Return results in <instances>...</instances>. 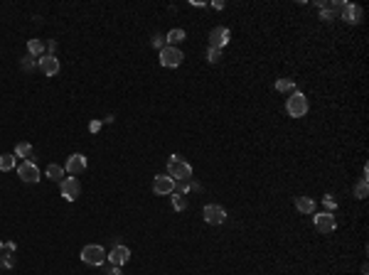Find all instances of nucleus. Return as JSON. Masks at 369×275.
Returning <instances> with one entry per match:
<instances>
[{
  "mask_svg": "<svg viewBox=\"0 0 369 275\" xmlns=\"http://www.w3.org/2000/svg\"><path fill=\"white\" fill-rule=\"evenodd\" d=\"M168 177H172L175 182H182V179H192V165L180 160L177 155H170L168 160Z\"/></svg>",
  "mask_w": 369,
  "mask_h": 275,
  "instance_id": "1",
  "label": "nucleus"
},
{
  "mask_svg": "<svg viewBox=\"0 0 369 275\" xmlns=\"http://www.w3.org/2000/svg\"><path fill=\"white\" fill-rule=\"evenodd\" d=\"M285 111H288L290 118H303L308 113V98L301 91H293L285 101Z\"/></svg>",
  "mask_w": 369,
  "mask_h": 275,
  "instance_id": "2",
  "label": "nucleus"
},
{
  "mask_svg": "<svg viewBox=\"0 0 369 275\" xmlns=\"http://www.w3.org/2000/svg\"><path fill=\"white\" fill-rule=\"evenodd\" d=\"M106 258H108V253H106V248L99 246V243H89V246L82 248V260H84L86 265H103Z\"/></svg>",
  "mask_w": 369,
  "mask_h": 275,
  "instance_id": "3",
  "label": "nucleus"
},
{
  "mask_svg": "<svg viewBox=\"0 0 369 275\" xmlns=\"http://www.w3.org/2000/svg\"><path fill=\"white\" fill-rule=\"evenodd\" d=\"M202 216H204V221H207L209 226H221V224L227 221V209L219 207V204H207V207L202 209Z\"/></svg>",
  "mask_w": 369,
  "mask_h": 275,
  "instance_id": "4",
  "label": "nucleus"
},
{
  "mask_svg": "<svg viewBox=\"0 0 369 275\" xmlns=\"http://www.w3.org/2000/svg\"><path fill=\"white\" fill-rule=\"evenodd\" d=\"M59 189H62V196L67 202H74V199H79V194H82V184L77 177H64L59 182Z\"/></svg>",
  "mask_w": 369,
  "mask_h": 275,
  "instance_id": "5",
  "label": "nucleus"
},
{
  "mask_svg": "<svg viewBox=\"0 0 369 275\" xmlns=\"http://www.w3.org/2000/svg\"><path fill=\"white\" fill-rule=\"evenodd\" d=\"M182 59H184V54L177 49V47H163L160 49V64L165 66V69H175V66H180L182 64Z\"/></svg>",
  "mask_w": 369,
  "mask_h": 275,
  "instance_id": "6",
  "label": "nucleus"
},
{
  "mask_svg": "<svg viewBox=\"0 0 369 275\" xmlns=\"http://www.w3.org/2000/svg\"><path fill=\"white\" fill-rule=\"evenodd\" d=\"M313 224H315V231L320 233H332L337 228V221H335V214H330V211H320L313 216Z\"/></svg>",
  "mask_w": 369,
  "mask_h": 275,
  "instance_id": "7",
  "label": "nucleus"
},
{
  "mask_svg": "<svg viewBox=\"0 0 369 275\" xmlns=\"http://www.w3.org/2000/svg\"><path fill=\"white\" fill-rule=\"evenodd\" d=\"M17 177H20L25 184H34V182H40V167H37L32 160H25V162H20V167H17Z\"/></svg>",
  "mask_w": 369,
  "mask_h": 275,
  "instance_id": "8",
  "label": "nucleus"
},
{
  "mask_svg": "<svg viewBox=\"0 0 369 275\" xmlns=\"http://www.w3.org/2000/svg\"><path fill=\"white\" fill-rule=\"evenodd\" d=\"M229 39H232V32L227 30V27H214L212 32H209V47L212 49H224L227 45H229Z\"/></svg>",
  "mask_w": 369,
  "mask_h": 275,
  "instance_id": "9",
  "label": "nucleus"
},
{
  "mask_svg": "<svg viewBox=\"0 0 369 275\" xmlns=\"http://www.w3.org/2000/svg\"><path fill=\"white\" fill-rule=\"evenodd\" d=\"M86 157L82 155V152H74V155H69L67 157V165H64V172H69L71 177H77V175H82L84 170H86Z\"/></svg>",
  "mask_w": 369,
  "mask_h": 275,
  "instance_id": "10",
  "label": "nucleus"
},
{
  "mask_svg": "<svg viewBox=\"0 0 369 275\" xmlns=\"http://www.w3.org/2000/svg\"><path fill=\"white\" fill-rule=\"evenodd\" d=\"M37 66H40V71H42L45 76H57V74H59V59H57L54 54L40 57V59H37Z\"/></svg>",
  "mask_w": 369,
  "mask_h": 275,
  "instance_id": "11",
  "label": "nucleus"
},
{
  "mask_svg": "<svg viewBox=\"0 0 369 275\" xmlns=\"http://www.w3.org/2000/svg\"><path fill=\"white\" fill-rule=\"evenodd\" d=\"M111 265H116V268H121V265H126L128 260H131V248L128 246H114V251L108 253V258H106Z\"/></svg>",
  "mask_w": 369,
  "mask_h": 275,
  "instance_id": "12",
  "label": "nucleus"
},
{
  "mask_svg": "<svg viewBox=\"0 0 369 275\" xmlns=\"http://www.w3.org/2000/svg\"><path fill=\"white\" fill-rule=\"evenodd\" d=\"M340 17H342L345 22H350V25H357V22H362V8L354 5V3H342Z\"/></svg>",
  "mask_w": 369,
  "mask_h": 275,
  "instance_id": "13",
  "label": "nucleus"
},
{
  "mask_svg": "<svg viewBox=\"0 0 369 275\" xmlns=\"http://www.w3.org/2000/svg\"><path fill=\"white\" fill-rule=\"evenodd\" d=\"M153 192L155 194H172L175 192V179L168 177V175H158L153 179Z\"/></svg>",
  "mask_w": 369,
  "mask_h": 275,
  "instance_id": "14",
  "label": "nucleus"
},
{
  "mask_svg": "<svg viewBox=\"0 0 369 275\" xmlns=\"http://www.w3.org/2000/svg\"><path fill=\"white\" fill-rule=\"evenodd\" d=\"M295 209L301 214H315V202L310 196H295Z\"/></svg>",
  "mask_w": 369,
  "mask_h": 275,
  "instance_id": "15",
  "label": "nucleus"
},
{
  "mask_svg": "<svg viewBox=\"0 0 369 275\" xmlns=\"http://www.w3.org/2000/svg\"><path fill=\"white\" fill-rule=\"evenodd\" d=\"M184 37H187V34H184V30H180V27H175V30H170V32H168V37H165V42H168L170 47H177L180 42H184Z\"/></svg>",
  "mask_w": 369,
  "mask_h": 275,
  "instance_id": "16",
  "label": "nucleus"
},
{
  "mask_svg": "<svg viewBox=\"0 0 369 275\" xmlns=\"http://www.w3.org/2000/svg\"><path fill=\"white\" fill-rule=\"evenodd\" d=\"M27 52L32 57H37V59L45 57V42H42V39H30V42H27Z\"/></svg>",
  "mask_w": 369,
  "mask_h": 275,
  "instance_id": "17",
  "label": "nucleus"
},
{
  "mask_svg": "<svg viewBox=\"0 0 369 275\" xmlns=\"http://www.w3.org/2000/svg\"><path fill=\"white\" fill-rule=\"evenodd\" d=\"M276 91H281V94H293V91H295V81H293V79H278V81H276Z\"/></svg>",
  "mask_w": 369,
  "mask_h": 275,
  "instance_id": "18",
  "label": "nucleus"
},
{
  "mask_svg": "<svg viewBox=\"0 0 369 275\" xmlns=\"http://www.w3.org/2000/svg\"><path fill=\"white\" fill-rule=\"evenodd\" d=\"M45 175H47L52 182H62V179H64V167H59V165H50V167L45 170Z\"/></svg>",
  "mask_w": 369,
  "mask_h": 275,
  "instance_id": "19",
  "label": "nucleus"
},
{
  "mask_svg": "<svg viewBox=\"0 0 369 275\" xmlns=\"http://www.w3.org/2000/svg\"><path fill=\"white\" fill-rule=\"evenodd\" d=\"M15 170V155H0V172Z\"/></svg>",
  "mask_w": 369,
  "mask_h": 275,
  "instance_id": "20",
  "label": "nucleus"
},
{
  "mask_svg": "<svg viewBox=\"0 0 369 275\" xmlns=\"http://www.w3.org/2000/svg\"><path fill=\"white\" fill-rule=\"evenodd\" d=\"M172 207H175L177 211L187 209V196H184V194H177V192H172Z\"/></svg>",
  "mask_w": 369,
  "mask_h": 275,
  "instance_id": "21",
  "label": "nucleus"
},
{
  "mask_svg": "<svg viewBox=\"0 0 369 275\" xmlns=\"http://www.w3.org/2000/svg\"><path fill=\"white\" fill-rule=\"evenodd\" d=\"M32 155V145L30 143H17L15 145V157H30Z\"/></svg>",
  "mask_w": 369,
  "mask_h": 275,
  "instance_id": "22",
  "label": "nucleus"
},
{
  "mask_svg": "<svg viewBox=\"0 0 369 275\" xmlns=\"http://www.w3.org/2000/svg\"><path fill=\"white\" fill-rule=\"evenodd\" d=\"M367 194H369V184H367V179H362L359 184H354V196H357V199H367Z\"/></svg>",
  "mask_w": 369,
  "mask_h": 275,
  "instance_id": "23",
  "label": "nucleus"
},
{
  "mask_svg": "<svg viewBox=\"0 0 369 275\" xmlns=\"http://www.w3.org/2000/svg\"><path fill=\"white\" fill-rule=\"evenodd\" d=\"M207 62L209 64H217V62H221V49H207Z\"/></svg>",
  "mask_w": 369,
  "mask_h": 275,
  "instance_id": "24",
  "label": "nucleus"
},
{
  "mask_svg": "<svg viewBox=\"0 0 369 275\" xmlns=\"http://www.w3.org/2000/svg\"><path fill=\"white\" fill-rule=\"evenodd\" d=\"M322 204H325V209L332 214V211H335L337 209V202L335 199H332V194H325V199H322Z\"/></svg>",
  "mask_w": 369,
  "mask_h": 275,
  "instance_id": "25",
  "label": "nucleus"
},
{
  "mask_svg": "<svg viewBox=\"0 0 369 275\" xmlns=\"http://www.w3.org/2000/svg\"><path fill=\"white\" fill-rule=\"evenodd\" d=\"M151 45H153L155 49H163V47H168V42H165V37H163V34H155Z\"/></svg>",
  "mask_w": 369,
  "mask_h": 275,
  "instance_id": "26",
  "label": "nucleus"
},
{
  "mask_svg": "<svg viewBox=\"0 0 369 275\" xmlns=\"http://www.w3.org/2000/svg\"><path fill=\"white\" fill-rule=\"evenodd\" d=\"M22 69H25V71H32V69H34V57H32V54H27V57L22 59Z\"/></svg>",
  "mask_w": 369,
  "mask_h": 275,
  "instance_id": "27",
  "label": "nucleus"
},
{
  "mask_svg": "<svg viewBox=\"0 0 369 275\" xmlns=\"http://www.w3.org/2000/svg\"><path fill=\"white\" fill-rule=\"evenodd\" d=\"M45 49H47V54H54L57 52V42H54V39H50V42L45 45Z\"/></svg>",
  "mask_w": 369,
  "mask_h": 275,
  "instance_id": "28",
  "label": "nucleus"
},
{
  "mask_svg": "<svg viewBox=\"0 0 369 275\" xmlns=\"http://www.w3.org/2000/svg\"><path fill=\"white\" fill-rule=\"evenodd\" d=\"M89 130H91V133H99V130H101V121H91V123H89Z\"/></svg>",
  "mask_w": 369,
  "mask_h": 275,
  "instance_id": "29",
  "label": "nucleus"
},
{
  "mask_svg": "<svg viewBox=\"0 0 369 275\" xmlns=\"http://www.w3.org/2000/svg\"><path fill=\"white\" fill-rule=\"evenodd\" d=\"M0 265H3V268H13V258H10V256H5V258H3V263H0Z\"/></svg>",
  "mask_w": 369,
  "mask_h": 275,
  "instance_id": "30",
  "label": "nucleus"
},
{
  "mask_svg": "<svg viewBox=\"0 0 369 275\" xmlns=\"http://www.w3.org/2000/svg\"><path fill=\"white\" fill-rule=\"evenodd\" d=\"M212 8H214V10H224V3H221V0H214Z\"/></svg>",
  "mask_w": 369,
  "mask_h": 275,
  "instance_id": "31",
  "label": "nucleus"
},
{
  "mask_svg": "<svg viewBox=\"0 0 369 275\" xmlns=\"http://www.w3.org/2000/svg\"><path fill=\"white\" fill-rule=\"evenodd\" d=\"M108 275H121V268H116V265H114V268L108 270Z\"/></svg>",
  "mask_w": 369,
  "mask_h": 275,
  "instance_id": "32",
  "label": "nucleus"
},
{
  "mask_svg": "<svg viewBox=\"0 0 369 275\" xmlns=\"http://www.w3.org/2000/svg\"><path fill=\"white\" fill-rule=\"evenodd\" d=\"M3 248H5V243H3V241H0V251H3Z\"/></svg>",
  "mask_w": 369,
  "mask_h": 275,
  "instance_id": "33",
  "label": "nucleus"
}]
</instances>
